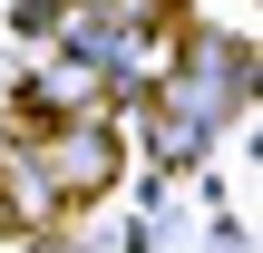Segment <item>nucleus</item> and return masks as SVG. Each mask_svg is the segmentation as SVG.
<instances>
[]
</instances>
